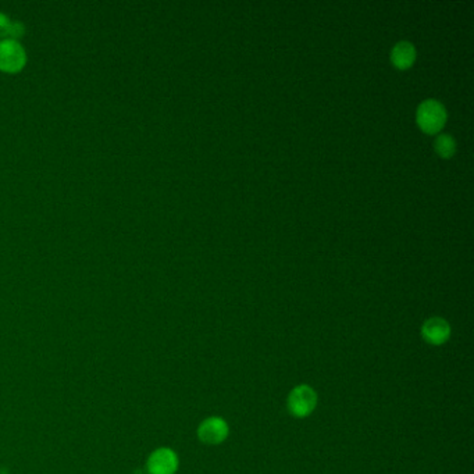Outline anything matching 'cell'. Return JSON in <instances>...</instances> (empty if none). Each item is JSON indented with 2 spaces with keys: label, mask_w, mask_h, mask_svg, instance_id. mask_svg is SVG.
I'll return each mask as SVG.
<instances>
[{
  "label": "cell",
  "mask_w": 474,
  "mask_h": 474,
  "mask_svg": "<svg viewBox=\"0 0 474 474\" xmlns=\"http://www.w3.org/2000/svg\"><path fill=\"white\" fill-rule=\"evenodd\" d=\"M318 397L315 388L308 384L297 385L291 390L287 398V409L291 416L305 419L311 416L317 408Z\"/></svg>",
  "instance_id": "6da1fadb"
},
{
  "label": "cell",
  "mask_w": 474,
  "mask_h": 474,
  "mask_svg": "<svg viewBox=\"0 0 474 474\" xmlns=\"http://www.w3.org/2000/svg\"><path fill=\"white\" fill-rule=\"evenodd\" d=\"M416 119L417 124L424 133L436 134L444 127L447 121V112L438 101L427 99L417 108Z\"/></svg>",
  "instance_id": "7a4b0ae2"
},
{
  "label": "cell",
  "mask_w": 474,
  "mask_h": 474,
  "mask_svg": "<svg viewBox=\"0 0 474 474\" xmlns=\"http://www.w3.org/2000/svg\"><path fill=\"white\" fill-rule=\"evenodd\" d=\"M27 50L18 40H0V71L6 74H17L27 66Z\"/></svg>",
  "instance_id": "3957f363"
},
{
  "label": "cell",
  "mask_w": 474,
  "mask_h": 474,
  "mask_svg": "<svg viewBox=\"0 0 474 474\" xmlns=\"http://www.w3.org/2000/svg\"><path fill=\"white\" fill-rule=\"evenodd\" d=\"M198 438L206 445H220L230 434L228 423L220 416H210L205 419L198 427Z\"/></svg>",
  "instance_id": "277c9868"
},
{
  "label": "cell",
  "mask_w": 474,
  "mask_h": 474,
  "mask_svg": "<svg viewBox=\"0 0 474 474\" xmlns=\"http://www.w3.org/2000/svg\"><path fill=\"white\" fill-rule=\"evenodd\" d=\"M179 466L178 455L171 448L155 450L147 461L148 474H175Z\"/></svg>",
  "instance_id": "5b68a950"
},
{
  "label": "cell",
  "mask_w": 474,
  "mask_h": 474,
  "mask_svg": "<svg viewBox=\"0 0 474 474\" xmlns=\"http://www.w3.org/2000/svg\"><path fill=\"white\" fill-rule=\"evenodd\" d=\"M452 328L450 323L443 317H430L422 325V336L423 339L433 345L440 346L450 341Z\"/></svg>",
  "instance_id": "8992f818"
},
{
  "label": "cell",
  "mask_w": 474,
  "mask_h": 474,
  "mask_svg": "<svg viewBox=\"0 0 474 474\" xmlns=\"http://www.w3.org/2000/svg\"><path fill=\"white\" fill-rule=\"evenodd\" d=\"M391 60L398 68H408L416 60V49L410 42H399L392 47Z\"/></svg>",
  "instance_id": "52a82bcc"
},
{
  "label": "cell",
  "mask_w": 474,
  "mask_h": 474,
  "mask_svg": "<svg viewBox=\"0 0 474 474\" xmlns=\"http://www.w3.org/2000/svg\"><path fill=\"white\" fill-rule=\"evenodd\" d=\"M436 151L443 158H451L455 154V141L451 135H440L436 140Z\"/></svg>",
  "instance_id": "ba28073f"
},
{
  "label": "cell",
  "mask_w": 474,
  "mask_h": 474,
  "mask_svg": "<svg viewBox=\"0 0 474 474\" xmlns=\"http://www.w3.org/2000/svg\"><path fill=\"white\" fill-rule=\"evenodd\" d=\"M25 35V25L21 21H13L8 35L6 39H13V40H18Z\"/></svg>",
  "instance_id": "9c48e42d"
},
{
  "label": "cell",
  "mask_w": 474,
  "mask_h": 474,
  "mask_svg": "<svg viewBox=\"0 0 474 474\" xmlns=\"http://www.w3.org/2000/svg\"><path fill=\"white\" fill-rule=\"evenodd\" d=\"M11 22H13V20L6 13L0 11V38H3V39L7 38Z\"/></svg>",
  "instance_id": "30bf717a"
}]
</instances>
